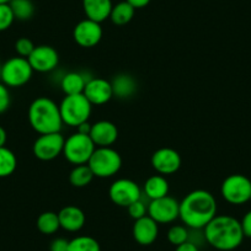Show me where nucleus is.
<instances>
[{
    "instance_id": "obj_1",
    "label": "nucleus",
    "mask_w": 251,
    "mask_h": 251,
    "mask_svg": "<svg viewBox=\"0 0 251 251\" xmlns=\"http://www.w3.org/2000/svg\"><path fill=\"white\" fill-rule=\"evenodd\" d=\"M217 201L206 190H194L180 202L178 218L190 229H203L217 216Z\"/></svg>"
},
{
    "instance_id": "obj_2",
    "label": "nucleus",
    "mask_w": 251,
    "mask_h": 251,
    "mask_svg": "<svg viewBox=\"0 0 251 251\" xmlns=\"http://www.w3.org/2000/svg\"><path fill=\"white\" fill-rule=\"evenodd\" d=\"M206 243L219 251H231L241 245L244 233L240 221L231 216H216L203 228Z\"/></svg>"
},
{
    "instance_id": "obj_3",
    "label": "nucleus",
    "mask_w": 251,
    "mask_h": 251,
    "mask_svg": "<svg viewBox=\"0 0 251 251\" xmlns=\"http://www.w3.org/2000/svg\"><path fill=\"white\" fill-rule=\"evenodd\" d=\"M28 122L32 129L38 134L57 133L62 131V116L59 105L52 99L41 96L31 102L27 112Z\"/></svg>"
},
{
    "instance_id": "obj_4",
    "label": "nucleus",
    "mask_w": 251,
    "mask_h": 251,
    "mask_svg": "<svg viewBox=\"0 0 251 251\" xmlns=\"http://www.w3.org/2000/svg\"><path fill=\"white\" fill-rule=\"evenodd\" d=\"M60 116L63 125L69 127H78L83 123L89 122L93 111V105L89 102L84 94L78 95H66L59 103Z\"/></svg>"
},
{
    "instance_id": "obj_5",
    "label": "nucleus",
    "mask_w": 251,
    "mask_h": 251,
    "mask_svg": "<svg viewBox=\"0 0 251 251\" xmlns=\"http://www.w3.org/2000/svg\"><path fill=\"white\" fill-rule=\"evenodd\" d=\"M88 165L95 177H112L122 168V156L111 147H99L89 159Z\"/></svg>"
},
{
    "instance_id": "obj_6",
    "label": "nucleus",
    "mask_w": 251,
    "mask_h": 251,
    "mask_svg": "<svg viewBox=\"0 0 251 251\" xmlns=\"http://www.w3.org/2000/svg\"><path fill=\"white\" fill-rule=\"evenodd\" d=\"M33 69L27 58L13 57L1 64L0 81L8 88H21L31 80Z\"/></svg>"
},
{
    "instance_id": "obj_7",
    "label": "nucleus",
    "mask_w": 251,
    "mask_h": 251,
    "mask_svg": "<svg viewBox=\"0 0 251 251\" xmlns=\"http://www.w3.org/2000/svg\"><path fill=\"white\" fill-rule=\"evenodd\" d=\"M95 149L96 146L91 141L89 134L75 132L64 142L63 155L73 165H83V164H88Z\"/></svg>"
},
{
    "instance_id": "obj_8",
    "label": "nucleus",
    "mask_w": 251,
    "mask_h": 251,
    "mask_svg": "<svg viewBox=\"0 0 251 251\" xmlns=\"http://www.w3.org/2000/svg\"><path fill=\"white\" fill-rule=\"evenodd\" d=\"M221 194L228 203L234 206L246 203L251 197V180L241 174L229 175L222 182Z\"/></svg>"
},
{
    "instance_id": "obj_9",
    "label": "nucleus",
    "mask_w": 251,
    "mask_h": 251,
    "mask_svg": "<svg viewBox=\"0 0 251 251\" xmlns=\"http://www.w3.org/2000/svg\"><path fill=\"white\" fill-rule=\"evenodd\" d=\"M108 196L116 206L127 208L133 202L142 199L143 194L136 181L131 178H118L111 183L108 188Z\"/></svg>"
},
{
    "instance_id": "obj_10",
    "label": "nucleus",
    "mask_w": 251,
    "mask_h": 251,
    "mask_svg": "<svg viewBox=\"0 0 251 251\" xmlns=\"http://www.w3.org/2000/svg\"><path fill=\"white\" fill-rule=\"evenodd\" d=\"M66 138L60 132L40 134L32 146L33 155L41 161H50L63 154Z\"/></svg>"
},
{
    "instance_id": "obj_11",
    "label": "nucleus",
    "mask_w": 251,
    "mask_h": 251,
    "mask_svg": "<svg viewBox=\"0 0 251 251\" xmlns=\"http://www.w3.org/2000/svg\"><path fill=\"white\" fill-rule=\"evenodd\" d=\"M180 214V202L171 196L151 200L148 203V216L158 224H169L175 222Z\"/></svg>"
},
{
    "instance_id": "obj_12",
    "label": "nucleus",
    "mask_w": 251,
    "mask_h": 251,
    "mask_svg": "<svg viewBox=\"0 0 251 251\" xmlns=\"http://www.w3.org/2000/svg\"><path fill=\"white\" fill-rule=\"evenodd\" d=\"M103 31L100 23L84 19L79 21L73 30V38L78 46L83 48H93L100 43Z\"/></svg>"
},
{
    "instance_id": "obj_13",
    "label": "nucleus",
    "mask_w": 251,
    "mask_h": 251,
    "mask_svg": "<svg viewBox=\"0 0 251 251\" xmlns=\"http://www.w3.org/2000/svg\"><path fill=\"white\" fill-rule=\"evenodd\" d=\"M27 59L33 72L38 73H50L54 71L59 64V54L57 50L48 45L36 46Z\"/></svg>"
},
{
    "instance_id": "obj_14",
    "label": "nucleus",
    "mask_w": 251,
    "mask_h": 251,
    "mask_svg": "<svg viewBox=\"0 0 251 251\" xmlns=\"http://www.w3.org/2000/svg\"><path fill=\"white\" fill-rule=\"evenodd\" d=\"M181 156L175 149L164 147L155 151L151 155V164L159 175H173L181 168Z\"/></svg>"
},
{
    "instance_id": "obj_15",
    "label": "nucleus",
    "mask_w": 251,
    "mask_h": 251,
    "mask_svg": "<svg viewBox=\"0 0 251 251\" xmlns=\"http://www.w3.org/2000/svg\"><path fill=\"white\" fill-rule=\"evenodd\" d=\"M83 94L93 106L105 105L113 98L111 81L103 78L89 79Z\"/></svg>"
},
{
    "instance_id": "obj_16",
    "label": "nucleus",
    "mask_w": 251,
    "mask_h": 251,
    "mask_svg": "<svg viewBox=\"0 0 251 251\" xmlns=\"http://www.w3.org/2000/svg\"><path fill=\"white\" fill-rule=\"evenodd\" d=\"M90 138L96 146L99 147H111L116 143L118 138V128L117 126L111 121H98V122L91 125Z\"/></svg>"
},
{
    "instance_id": "obj_17",
    "label": "nucleus",
    "mask_w": 251,
    "mask_h": 251,
    "mask_svg": "<svg viewBox=\"0 0 251 251\" xmlns=\"http://www.w3.org/2000/svg\"><path fill=\"white\" fill-rule=\"evenodd\" d=\"M133 238L139 245L148 246L155 243L159 235V224L153 218L147 214L143 218L134 221L133 229H132Z\"/></svg>"
},
{
    "instance_id": "obj_18",
    "label": "nucleus",
    "mask_w": 251,
    "mask_h": 251,
    "mask_svg": "<svg viewBox=\"0 0 251 251\" xmlns=\"http://www.w3.org/2000/svg\"><path fill=\"white\" fill-rule=\"evenodd\" d=\"M60 228L71 233H75L85 226L86 217L83 209L76 206H66L58 212Z\"/></svg>"
},
{
    "instance_id": "obj_19",
    "label": "nucleus",
    "mask_w": 251,
    "mask_h": 251,
    "mask_svg": "<svg viewBox=\"0 0 251 251\" xmlns=\"http://www.w3.org/2000/svg\"><path fill=\"white\" fill-rule=\"evenodd\" d=\"M112 6V0H83V10L86 19L100 24L110 19Z\"/></svg>"
},
{
    "instance_id": "obj_20",
    "label": "nucleus",
    "mask_w": 251,
    "mask_h": 251,
    "mask_svg": "<svg viewBox=\"0 0 251 251\" xmlns=\"http://www.w3.org/2000/svg\"><path fill=\"white\" fill-rule=\"evenodd\" d=\"M113 96L120 100H127L137 93V81L131 74L121 73L111 80Z\"/></svg>"
},
{
    "instance_id": "obj_21",
    "label": "nucleus",
    "mask_w": 251,
    "mask_h": 251,
    "mask_svg": "<svg viewBox=\"0 0 251 251\" xmlns=\"http://www.w3.org/2000/svg\"><path fill=\"white\" fill-rule=\"evenodd\" d=\"M89 79H86L85 74L83 73H79V72H69V73L63 75L62 80H60V88H62L63 93L66 94V95H78V94H83Z\"/></svg>"
},
{
    "instance_id": "obj_22",
    "label": "nucleus",
    "mask_w": 251,
    "mask_h": 251,
    "mask_svg": "<svg viewBox=\"0 0 251 251\" xmlns=\"http://www.w3.org/2000/svg\"><path fill=\"white\" fill-rule=\"evenodd\" d=\"M169 182L163 175H153L144 183V195L149 200H158L169 195Z\"/></svg>"
},
{
    "instance_id": "obj_23",
    "label": "nucleus",
    "mask_w": 251,
    "mask_h": 251,
    "mask_svg": "<svg viewBox=\"0 0 251 251\" xmlns=\"http://www.w3.org/2000/svg\"><path fill=\"white\" fill-rule=\"evenodd\" d=\"M136 14V9L128 3V1H120L112 6L110 14V20L113 25L125 26L131 23Z\"/></svg>"
},
{
    "instance_id": "obj_24",
    "label": "nucleus",
    "mask_w": 251,
    "mask_h": 251,
    "mask_svg": "<svg viewBox=\"0 0 251 251\" xmlns=\"http://www.w3.org/2000/svg\"><path fill=\"white\" fill-rule=\"evenodd\" d=\"M94 177L95 176H94L90 166L88 164H83V165H75L72 169L71 174H69V182L74 187L81 188L90 185Z\"/></svg>"
},
{
    "instance_id": "obj_25",
    "label": "nucleus",
    "mask_w": 251,
    "mask_h": 251,
    "mask_svg": "<svg viewBox=\"0 0 251 251\" xmlns=\"http://www.w3.org/2000/svg\"><path fill=\"white\" fill-rule=\"evenodd\" d=\"M36 226H37L38 230L45 235H52V234L57 233L58 229L60 228L58 213L52 211L43 212L38 216Z\"/></svg>"
},
{
    "instance_id": "obj_26",
    "label": "nucleus",
    "mask_w": 251,
    "mask_h": 251,
    "mask_svg": "<svg viewBox=\"0 0 251 251\" xmlns=\"http://www.w3.org/2000/svg\"><path fill=\"white\" fill-rule=\"evenodd\" d=\"M16 168H18V159L14 151L6 147H0V178L13 175Z\"/></svg>"
},
{
    "instance_id": "obj_27",
    "label": "nucleus",
    "mask_w": 251,
    "mask_h": 251,
    "mask_svg": "<svg viewBox=\"0 0 251 251\" xmlns=\"http://www.w3.org/2000/svg\"><path fill=\"white\" fill-rule=\"evenodd\" d=\"M11 10H13L15 20L27 21L35 14V5L31 0H10Z\"/></svg>"
},
{
    "instance_id": "obj_28",
    "label": "nucleus",
    "mask_w": 251,
    "mask_h": 251,
    "mask_svg": "<svg viewBox=\"0 0 251 251\" xmlns=\"http://www.w3.org/2000/svg\"><path fill=\"white\" fill-rule=\"evenodd\" d=\"M68 251H101V248L93 236L80 235L69 240Z\"/></svg>"
},
{
    "instance_id": "obj_29",
    "label": "nucleus",
    "mask_w": 251,
    "mask_h": 251,
    "mask_svg": "<svg viewBox=\"0 0 251 251\" xmlns=\"http://www.w3.org/2000/svg\"><path fill=\"white\" fill-rule=\"evenodd\" d=\"M168 240L171 245L178 246L188 241V228L186 226L176 224L168 230Z\"/></svg>"
},
{
    "instance_id": "obj_30",
    "label": "nucleus",
    "mask_w": 251,
    "mask_h": 251,
    "mask_svg": "<svg viewBox=\"0 0 251 251\" xmlns=\"http://www.w3.org/2000/svg\"><path fill=\"white\" fill-rule=\"evenodd\" d=\"M15 21L13 10L9 4H0V32L9 30Z\"/></svg>"
},
{
    "instance_id": "obj_31",
    "label": "nucleus",
    "mask_w": 251,
    "mask_h": 251,
    "mask_svg": "<svg viewBox=\"0 0 251 251\" xmlns=\"http://www.w3.org/2000/svg\"><path fill=\"white\" fill-rule=\"evenodd\" d=\"M36 46L33 45L32 41L27 37H21L19 38L15 42V50L18 53L19 57L28 58L31 55V53L33 52Z\"/></svg>"
},
{
    "instance_id": "obj_32",
    "label": "nucleus",
    "mask_w": 251,
    "mask_h": 251,
    "mask_svg": "<svg viewBox=\"0 0 251 251\" xmlns=\"http://www.w3.org/2000/svg\"><path fill=\"white\" fill-rule=\"evenodd\" d=\"M128 209V214L131 218H133L134 221L139 218H143L148 214V204L144 203V201L142 199H139L138 201L133 202L131 206L127 207Z\"/></svg>"
},
{
    "instance_id": "obj_33",
    "label": "nucleus",
    "mask_w": 251,
    "mask_h": 251,
    "mask_svg": "<svg viewBox=\"0 0 251 251\" xmlns=\"http://www.w3.org/2000/svg\"><path fill=\"white\" fill-rule=\"evenodd\" d=\"M10 103L11 98L9 88L0 81V115L5 112L10 107Z\"/></svg>"
},
{
    "instance_id": "obj_34",
    "label": "nucleus",
    "mask_w": 251,
    "mask_h": 251,
    "mask_svg": "<svg viewBox=\"0 0 251 251\" xmlns=\"http://www.w3.org/2000/svg\"><path fill=\"white\" fill-rule=\"evenodd\" d=\"M69 240L64 238H57L50 243V251H68Z\"/></svg>"
},
{
    "instance_id": "obj_35",
    "label": "nucleus",
    "mask_w": 251,
    "mask_h": 251,
    "mask_svg": "<svg viewBox=\"0 0 251 251\" xmlns=\"http://www.w3.org/2000/svg\"><path fill=\"white\" fill-rule=\"evenodd\" d=\"M241 224V229H243L244 236L246 238H251V211L246 212L244 214L243 219L240 221Z\"/></svg>"
},
{
    "instance_id": "obj_36",
    "label": "nucleus",
    "mask_w": 251,
    "mask_h": 251,
    "mask_svg": "<svg viewBox=\"0 0 251 251\" xmlns=\"http://www.w3.org/2000/svg\"><path fill=\"white\" fill-rule=\"evenodd\" d=\"M175 251H200V249L199 246L195 245V244L191 243V241H186V243L176 246Z\"/></svg>"
},
{
    "instance_id": "obj_37",
    "label": "nucleus",
    "mask_w": 251,
    "mask_h": 251,
    "mask_svg": "<svg viewBox=\"0 0 251 251\" xmlns=\"http://www.w3.org/2000/svg\"><path fill=\"white\" fill-rule=\"evenodd\" d=\"M126 1H128L134 9L146 8V6L151 3V0H126Z\"/></svg>"
},
{
    "instance_id": "obj_38",
    "label": "nucleus",
    "mask_w": 251,
    "mask_h": 251,
    "mask_svg": "<svg viewBox=\"0 0 251 251\" xmlns=\"http://www.w3.org/2000/svg\"><path fill=\"white\" fill-rule=\"evenodd\" d=\"M76 132H79V133H83V134H90V131H91V125L89 122H85L83 123V125L78 126L76 127Z\"/></svg>"
},
{
    "instance_id": "obj_39",
    "label": "nucleus",
    "mask_w": 251,
    "mask_h": 251,
    "mask_svg": "<svg viewBox=\"0 0 251 251\" xmlns=\"http://www.w3.org/2000/svg\"><path fill=\"white\" fill-rule=\"evenodd\" d=\"M6 141H8V134L5 129L0 126V147H5Z\"/></svg>"
},
{
    "instance_id": "obj_40",
    "label": "nucleus",
    "mask_w": 251,
    "mask_h": 251,
    "mask_svg": "<svg viewBox=\"0 0 251 251\" xmlns=\"http://www.w3.org/2000/svg\"><path fill=\"white\" fill-rule=\"evenodd\" d=\"M10 0H0V4H9Z\"/></svg>"
},
{
    "instance_id": "obj_41",
    "label": "nucleus",
    "mask_w": 251,
    "mask_h": 251,
    "mask_svg": "<svg viewBox=\"0 0 251 251\" xmlns=\"http://www.w3.org/2000/svg\"><path fill=\"white\" fill-rule=\"evenodd\" d=\"M0 71H1V63H0Z\"/></svg>"
},
{
    "instance_id": "obj_42",
    "label": "nucleus",
    "mask_w": 251,
    "mask_h": 251,
    "mask_svg": "<svg viewBox=\"0 0 251 251\" xmlns=\"http://www.w3.org/2000/svg\"><path fill=\"white\" fill-rule=\"evenodd\" d=\"M250 201H251V197H250Z\"/></svg>"
}]
</instances>
